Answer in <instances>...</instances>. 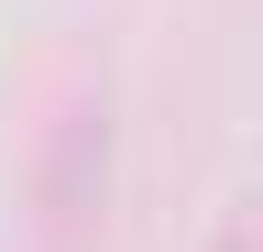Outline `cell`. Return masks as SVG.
Instances as JSON below:
<instances>
[{
    "label": "cell",
    "mask_w": 263,
    "mask_h": 252,
    "mask_svg": "<svg viewBox=\"0 0 263 252\" xmlns=\"http://www.w3.org/2000/svg\"><path fill=\"white\" fill-rule=\"evenodd\" d=\"M110 176V99H77L55 132V176H44V208H55V241H88V198Z\"/></svg>",
    "instance_id": "obj_1"
},
{
    "label": "cell",
    "mask_w": 263,
    "mask_h": 252,
    "mask_svg": "<svg viewBox=\"0 0 263 252\" xmlns=\"http://www.w3.org/2000/svg\"><path fill=\"white\" fill-rule=\"evenodd\" d=\"M209 252H263V219H252V208H230V219H219V241H209Z\"/></svg>",
    "instance_id": "obj_2"
}]
</instances>
